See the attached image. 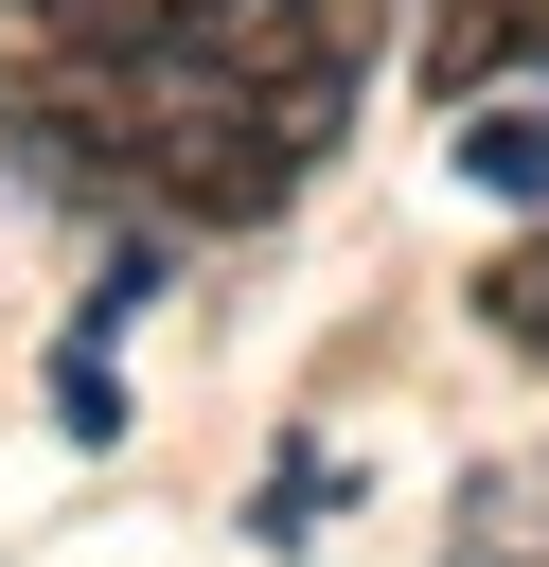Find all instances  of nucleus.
<instances>
[{"label": "nucleus", "mask_w": 549, "mask_h": 567, "mask_svg": "<svg viewBox=\"0 0 549 567\" xmlns=\"http://www.w3.org/2000/svg\"><path fill=\"white\" fill-rule=\"evenodd\" d=\"M372 89V0H0V142L159 230H248Z\"/></svg>", "instance_id": "f257e3e1"}, {"label": "nucleus", "mask_w": 549, "mask_h": 567, "mask_svg": "<svg viewBox=\"0 0 549 567\" xmlns=\"http://www.w3.org/2000/svg\"><path fill=\"white\" fill-rule=\"evenodd\" d=\"M443 567H549V461H478L443 496Z\"/></svg>", "instance_id": "f03ea898"}, {"label": "nucleus", "mask_w": 549, "mask_h": 567, "mask_svg": "<svg viewBox=\"0 0 549 567\" xmlns=\"http://www.w3.org/2000/svg\"><path fill=\"white\" fill-rule=\"evenodd\" d=\"M514 53H549V0H425V89L443 106H478Z\"/></svg>", "instance_id": "7ed1b4c3"}, {"label": "nucleus", "mask_w": 549, "mask_h": 567, "mask_svg": "<svg viewBox=\"0 0 549 567\" xmlns=\"http://www.w3.org/2000/svg\"><path fill=\"white\" fill-rule=\"evenodd\" d=\"M460 177L514 195V213H549V106H460Z\"/></svg>", "instance_id": "20e7f679"}, {"label": "nucleus", "mask_w": 549, "mask_h": 567, "mask_svg": "<svg viewBox=\"0 0 549 567\" xmlns=\"http://www.w3.org/2000/svg\"><path fill=\"white\" fill-rule=\"evenodd\" d=\"M478 337H496V354H531V372H549V230H531V248H496V266H478Z\"/></svg>", "instance_id": "39448f33"}]
</instances>
